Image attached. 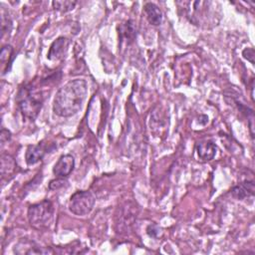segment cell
Segmentation results:
<instances>
[{
  "instance_id": "cell-14",
  "label": "cell",
  "mask_w": 255,
  "mask_h": 255,
  "mask_svg": "<svg viewBox=\"0 0 255 255\" xmlns=\"http://www.w3.org/2000/svg\"><path fill=\"white\" fill-rule=\"evenodd\" d=\"M120 34L122 36V38L126 39L128 43L132 42L135 35H136V31H135V26L133 24V22L131 20H128V22H126V24H124L121 28Z\"/></svg>"
},
{
  "instance_id": "cell-13",
  "label": "cell",
  "mask_w": 255,
  "mask_h": 255,
  "mask_svg": "<svg viewBox=\"0 0 255 255\" xmlns=\"http://www.w3.org/2000/svg\"><path fill=\"white\" fill-rule=\"evenodd\" d=\"M144 12L146 14V18L148 22L153 25L157 26L161 23L162 21V14L160 9L153 3H146L144 5Z\"/></svg>"
},
{
  "instance_id": "cell-5",
  "label": "cell",
  "mask_w": 255,
  "mask_h": 255,
  "mask_svg": "<svg viewBox=\"0 0 255 255\" xmlns=\"http://www.w3.org/2000/svg\"><path fill=\"white\" fill-rule=\"evenodd\" d=\"M211 4H212L211 2H203V1L182 3L186 17L195 25H199L204 22H207V19L204 15L206 14V12L210 13L209 6Z\"/></svg>"
},
{
  "instance_id": "cell-17",
  "label": "cell",
  "mask_w": 255,
  "mask_h": 255,
  "mask_svg": "<svg viewBox=\"0 0 255 255\" xmlns=\"http://www.w3.org/2000/svg\"><path fill=\"white\" fill-rule=\"evenodd\" d=\"M12 28V21L9 17H6L4 11H2V19H1V29H2V38L5 33H9Z\"/></svg>"
},
{
  "instance_id": "cell-11",
  "label": "cell",
  "mask_w": 255,
  "mask_h": 255,
  "mask_svg": "<svg viewBox=\"0 0 255 255\" xmlns=\"http://www.w3.org/2000/svg\"><path fill=\"white\" fill-rule=\"evenodd\" d=\"M46 150L41 144H31L27 147L25 152V160L28 165H32L40 161Z\"/></svg>"
},
{
  "instance_id": "cell-2",
  "label": "cell",
  "mask_w": 255,
  "mask_h": 255,
  "mask_svg": "<svg viewBox=\"0 0 255 255\" xmlns=\"http://www.w3.org/2000/svg\"><path fill=\"white\" fill-rule=\"evenodd\" d=\"M16 102L23 117L34 121L42 109L44 96L40 89H37L32 84H28L19 89Z\"/></svg>"
},
{
  "instance_id": "cell-12",
  "label": "cell",
  "mask_w": 255,
  "mask_h": 255,
  "mask_svg": "<svg viewBox=\"0 0 255 255\" xmlns=\"http://www.w3.org/2000/svg\"><path fill=\"white\" fill-rule=\"evenodd\" d=\"M16 161L13 158V156H11L8 153H2L1 155V175H2V179L7 178L9 179V177L13 176L15 170H16Z\"/></svg>"
},
{
  "instance_id": "cell-4",
  "label": "cell",
  "mask_w": 255,
  "mask_h": 255,
  "mask_svg": "<svg viewBox=\"0 0 255 255\" xmlns=\"http://www.w3.org/2000/svg\"><path fill=\"white\" fill-rule=\"evenodd\" d=\"M95 197L88 190H77L69 200V210L75 215H88L94 208Z\"/></svg>"
},
{
  "instance_id": "cell-16",
  "label": "cell",
  "mask_w": 255,
  "mask_h": 255,
  "mask_svg": "<svg viewBox=\"0 0 255 255\" xmlns=\"http://www.w3.org/2000/svg\"><path fill=\"white\" fill-rule=\"evenodd\" d=\"M12 53H13V49H12V46L10 45H5L3 46L2 50H1V54H0V58H1V62L3 65H5L6 63H10L9 59L10 57L12 56Z\"/></svg>"
},
{
  "instance_id": "cell-18",
  "label": "cell",
  "mask_w": 255,
  "mask_h": 255,
  "mask_svg": "<svg viewBox=\"0 0 255 255\" xmlns=\"http://www.w3.org/2000/svg\"><path fill=\"white\" fill-rule=\"evenodd\" d=\"M67 183V181L65 180L64 177H57V179L51 180L49 183V188L52 190H56L59 188L64 187V185Z\"/></svg>"
},
{
  "instance_id": "cell-7",
  "label": "cell",
  "mask_w": 255,
  "mask_h": 255,
  "mask_svg": "<svg viewBox=\"0 0 255 255\" xmlns=\"http://www.w3.org/2000/svg\"><path fill=\"white\" fill-rule=\"evenodd\" d=\"M70 45V41L65 37H59L56 39L52 45L50 46L49 52L47 54V58L51 61H57L65 57L68 48Z\"/></svg>"
},
{
  "instance_id": "cell-15",
  "label": "cell",
  "mask_w": 255,
  "mask_h": 255,
  "mask_svg": "<svg viewBox=\"0 0 255 255\" xmlns=\"http://www.w3.org/2000/svg\"><path fill=\"white\" fill-rule=\"evenodd\" d=\"M77 4V1H70V0H62V1H59V0H56V1H53L52 2V5H53V8L57 11H60V12H68V11H71L75 8Z\"/></svg>"
},
{
  "instance_id": "cell-21",
  "label": "cell",
  "mask_w": 255,
  "mask_h": 255,
  "mask_svg": "<svg viewBox=\"0 0 255 255\" xmlns=\"http://www.w3.org/2000/svg\"><path fill=\"white\" fill-rule=\"evenodd\" d=\"M0 137H1V143L4 144L6 141H8L11 138V132L5 128H2Z\"/></svg>"
},
{
  "instance_id": "cell-9",
  "label": "cell",
  "mask_w": 255,
  "mask_h": 255,
  "mask_svg": "<svg viewBox=\"0 0 255 255\" xmlns=\"http://www.w3.org/2000/svg\"><path fill=\"white\" fill-rule=\"evenodd\" d=\"M254 182L252 180H245L236 186H234L231 190L232 196L238 200H243L249 197L254 196Z\"/></svg>"
},
{
  "instance_id": "cell-3",
  "label": "cell",
  "mask_w": 255,
  "mask_h": 255,
  "mask_svg": "<svg viewBox=\"0 0 255 255\" xmlns=\"http://www.w3.org/2000/svg\"><path fill=\"white\" fill-rule=\"evenodd\" d=\"M27 215L33 228L38 230L47 228L53 219L54 205L50 200L44 199L41 202L30 205Z\"/></svg>"
},
{
  "instance_id": "cell-19",
  "label": "cell",
  "mask_w": 255,
  "mask_h": 255,
  "mask_svg": "<svg viewBox=\"0 0 255 255\" xmlns=\"http://www.w3.org/2000/svg\"><path fill=\"white\" fill-rule=\"evenodd\" d=\"M146 233L150 236V237H153V238H156L159 233H160V228L155 225V224H150L147 226L146 228Z\"/></svg>"
},
{
  "instance_id": "cell-6",
  "label": "cell",
  "mask_w": 255,
  "mask_h": 255,
  "mask_svg": "<svg viewBox=\"0 0 255 255\" xmlns=\"http://www.w3.org/2000/svg\"><path fill=\"white\" fill-rule=\"evenodd\" d=\"M75 158L72 154H63L53 167V173L57 177H67L74 170Z\"/></svg>"
},
{
  "instance_id": "cell-10",
  "label": "cell",
  "mask_w": 255,
  "mask_h": 255,
  "mask_svg": "<svg viewBox=\"0 0 255 255\" xmlns=\"http://www.w3.org/2000/svg\"><path fill=\"white\" fill-rule=\"evenodd\" d=\"M216 144L211 140L200 141L196 144L197 155L203 161L211 160L216 154Z\"/></svg>"
},
{
  "instance_id": "cell-8",
  "label": "cell",
  "mask_w": 255,
  "mask_h": 255,
  "mask_svg": "<svg viewBox=\"0 0 255 255\" xmlns=\"http://www.w3.org/2000/svg\"><path fill=\"white\" fill-rule=\"evenodd\" d=\"M14 252L17 254H48L53 253V250L46 247H39L34 242L21 241L15 245Z\"/></svg>"
},
{
  "instance_id": "cell-1",
  "label": "cell",
  "mask_w": 255,
  "mask_h": 255,
  "mask_svg": "<svg viewBox=\"0 0 255 255\" xmlns=\"http://www.w3.org/2000/svg\"><path fill=\"white\" fill-rule=\"evenodd\" d=\"M88 94V84L85 79H74L66 83L56 93L53 102V112L62 118L76 115Z\"/></svg>"
},
{
  "instance_id": "cell-20",
  "label": "cell",
  "mask_w": 255,
  "mask_h": 255,
  "mask_svg": "<svg viewBox=\"0 0 255 255\" xmlns=\"http://www.w3.org/2000/svg\"><path fill=\"white\" fill-rule=\"evenodd\" d=\"M242 55L245 59H247V61H249L251 64H254V49L253 48H246L243 50Z\"/></svg>"
}]
</instances>
